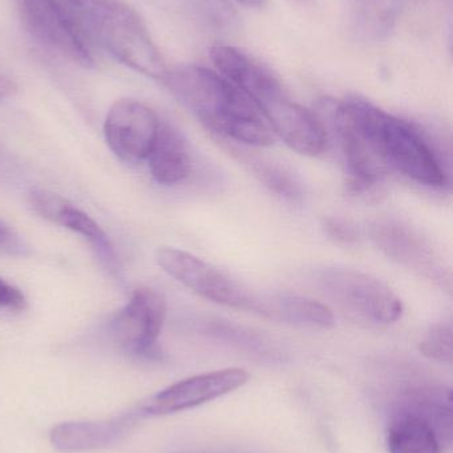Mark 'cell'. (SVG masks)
Here are the masks:
<instances>
[{"label":"cell","instance_id":"12","mask_svg":"<svg viewBox=\"0 0 453 453\" xmlns=\"http://www.w3.org/2000/svg\"><path fill=\"white\" fill-rule=\"evenodd\" d=\"M371 234L388 257L431 279H444L433 248L414 229L401 223L385 222L372 226Z\"/></svg>","mask_w":453,"mask_h":453},{"label":"cell","instance_id":"22","mask_svg":"<svg viewBox=\"0 0 453 453\" xmlns=\"http://www.w3.org/2000/svg\"><path fill=\"white\" fill-rule=\"evenodd\" d=\"M26 305V297L20 289L0 279V311H20Z\"/></svg>","mask_w":453,"mask_h":453},{"label":"cell","instance_id":"24","mask_svg":"<svg viewBox=\"0 0 453 453\" xmlns=\"http://www.w3.org/2000/svg\"><path fill=\"white\" fill-rule=\"evenodd\" d=\"M16 93H18L16 82L10 76L0 72V100L12 97Z\"/></svg>","mask_w":453,"mask_h":453},{"label":"cell","instance_id":"11","mask_svg":"<svg viewBox=\"0 0 453 453\" xmlns=\"http://www.w3.org/2000/svg\"><path fill=\"white\" fill-rule=\"evenodd\" d=\"M29 203L32 209L48 222L82 234L92 245L101 264L113 276L120 277L121 266H120L114 245L112 244L108 234L90 215L85 214L82 210L66 201L63 196L42 188H37L29 194Z\"/></svg>","mask_w":453,"mask_h":453},{"label":"cell","instance_id":"10","mask_svg":"<svg viewBox=\"0 0 453 453\" xmlns=\"http://www.w3.org/2000/svg\"><path fill=\"white\" fill-rule=\"evenodd\" d=\"M249 374L242 369L205 372L180 380L152 396L138 411L143 417H161L194 409L242 388Z\"/></svg>","mask_w":453,"mask_h":453},{"label":"cell","instance_id":"6","mask_svg":"<svg viewBox=\"0 0 453 453\" xmlns=\"http://www.w3.org/2000/svg\"><path fill=\"white\" fill-rule=\"evenodd\" d=\"M156 258L159 265L176 281L212 303L263 317L268 313L269 295L250 289L186 250L162 247L157 250Z\"/></svg>","mask_w":453,"mask_h":453},{"label":"cell","instance_id":"3","mask_svg":"<svg viewBox=\"0 0 453 453\" xmlns=\"http://www.w3.org/2000/svg\"><path fill=\"white\" fill-rule=\"evenodd\" d=\"M334 109L356 130L378 166L433 188L449 185V175L433 146L414 124L369 101L348 98Z\"/></svg>","mask_w":453,"mask_h":453},{"label":"cell","instance_id":"7","mask_svg":"<svg viewBox=\"0 0 453 453\" xmlns=\"http://www.w3.org/2000/svg\"><path fill=\"white\" fill-rule=\"evenodd\" d=\"M167 319V303L148 288L133 292L124 308L108 322L112 345L128 357L153 359L159 357V338Z\"/></svg>","mask_w":453,"mask_h":453},{"label":"cell","instance_id":"17","mask_svg":"<svg viewBox=\"0 0 453 453\" xmlns=\"http://www.w3.org/2000/svg\"><path fill=\"white\" fill-rule=\"evenodd\" d=\"M268 319L310 329H329L334 325L332 309L319 301L297 295H270Z\"/></svg>","mask_w":453,"mask_h":453},{"label":"cell","instance_id":"16","mask_svg":"<svg viewBox=\"0 0 453 453\" xmlns=\"http://www.w3.org/2000/svg\"><path fill=\"white\" fill-rule=\"evenodd\" d=\"M394 409L409 410L436 426L447 443L452 441V391L444 386H417L399 395Z\"/></svg>","mask_w":453,"mask_h":453},{"label":"cell","instance_id":"13","mask_svg":"<svg viewBox=\"0 0 453 453\" xmlns=\"http://www.w3.org/2000/svg\"><path fill=\"white\" fill-rule=\"evenodd\" d=\"M138 418H143L140 411L130 412L105 422L63 423L53 428L51 443L63 452L104 449L120 441Z\"/></svg>","mask_w":453,"mask_h":453},{"label":"cell","instance_id":"19","mask_svg":"<svg viewBox=\"0 0 453 453\" xmlns=\"http://www.w3.org/2000/svg\"><path fill=\"white\" fill-rule=\"evenodd\" d=\"M250 167L266 188L285 201L297 202L302 196L300 185L281 167L261 161H249Z\"/></svg>","mask_w":453,"mask_h":453},{"label":"cell","instance_id":"18","mask_svg":"<svg viewBox=\"0 0 453 453\" xmlns=\"http://www.w3.org/2000/svg\"><path fill=\"white\" fill-rule=\"evenodd\" d=\"M356 31L369 39H380L395 26L403 0H348Z\"/></svg>","mask_w":453,"mask_h":453},{"label":"cell","instance_id":"23","mask_svg":"<svg viewBox=\"0 0 453 453\" xmlns=\"http://www.w3.org/2000/svg\"><path fill=\"white\" fill-rule=\"evenodd\" d=\"M324 228L326 234H329L330 239L335 240V242L351 244V242H355L358 240L356 229L353 226L343 222V220L329 218V219L324 220Z\"/></svg>","mask_w":453,"mask_h":453},{"label":"cell","instance_id":"25","mask_svg":"<svg viewBox=\"0 0 453 453\" xmlns=\"http://www.w3.org/2000/svg\"><path fill=\"white\" fill-rule=\"evenodd\" d=\"M236 2L241 3V4L246 5V7L258 8L262 7L266 0H236Z\"/></svg>","mask_w":453,"mask_h":453},{"label":"cell","instance_id":"20","mask_svg":"<svg viewBox=\"0 0 453 453\" xmlns=\"http://www.w3.org/2000/svg\"><path fill=\"white\" fill-rule=\"evenodd\" d=\"M420 351L428 359L451 364L452 327L449 324H439L431 327L420 342Z\"/></svg>","mask_w":453,"mask_h":453},{"label":"cell","instance_id":"9","mask_svg":"<svg viewBox=\"0 0 453 453\" xmlns=\"http://www.w3.org/2000/svg\"><path fill=\"white\" fill-rule=\"evenodd\" d=\"M161 119L145 104L121 98L109 109L104 134L112 153L125 164H140L148 158L159 133Z\"/></svg>","mask_w":453,"mask_h":453},{"label":"cell","instance_id":"8","mask_svg":"<svg viewBox=\"0 0 453 453\" xmlns=\"http://www.w3.org/2000/svg\"><path fill=\"white\" fill-rule=\"evenodd\" d=\"M19 13L27 31L40 44L74 65H95L90 48L59 0H18Z\"/></svg>","mask_w":453,"mask_h":453},{"label":"cell","instance_id":"21","mask_svg":"<svg viewBox=\"0 0 453 453\" xmlns=\"http://www.w3.org/2000/svg\"><path fill=\"white\" fill-rule=\"evenodd\" d=\"M29 247L21 239L20 234L10 225L0 219V253L7 255L24 256L28 253Z\"/></svg>","mask_w":453,"mask_h":453},{"label":"cell","instance_id":"1","mask_svg":"<svg viewBox=\"0 0 453 453\" xmlns=\"http://www.w3.org/2000/svg\"><path fill=\"white\" fill-rule=\"evenodd\" d=\"M210 58L215 71L252 100L274 135L302 156L324 153L327 146L324 122L297 103L265 64L231 45H215L210 50Z\"/></svg>","mask_w":453,"mask_h":453},{"label":"cell","instance_id":"15","mask_svg":"<svg viewBox=\"0 0 453 453\" xmlns=\"http://www.w3.org/2000/svg\"><path fill=\"white\" fill-rule=\"evenodd\" d=\"M386 441L390 453H441L449 446L433 423L403 409L393 410Z\"/></svg>","mask_w":453,"mask_h":453},{"label":"cell","instance_id":"2","mask_svg":"<svg viewBox=\"0 0 453 453\" xmlns=\"http://www.w3.org/2000/svg\"><path fill=\"white\" fill-rule=\"evenodd\" d=\"M162 84L212 132L244 145H273V132L254 104L220 72L188 64L168 69Z\"/></svg>","mask_w":453,"mask_h":453},{"label":"cell","instance_id":"14","mask_svg":"<svg viewBox=\"0 0 453 453\" xmlns=\"http://www.w3.org/2000/svg\"><path fill=\"white\" fill-rule=\"evenodd\" d=\"M146 161L152 178L162 186L185 182L193 167L188 142L180 130L165 119L160 122L159 133Z\"/></svg>","mask_w":453,"mask_h":453},{"label":"cell","instance_id":"4","mask_svg":"<svg viewBox=\"0 0 453 453\" xmlns=\"http://www.w3.org/2000/svg\"><path fill=\"white\" fill-rule=\"evenodd\" d=\"M82 39L90 40L117 61L149 79L167 74L140 13L121 0H59Z\"/></svg>","mask_w":453,"mask_h":453},{"label":"cell","instance_id":"5","mask_svg":"<svg viewBox=\"0 0 453 453\" xmlns=\"http://www.w3.org/2000/svg\"><path fill=\"white\" fill-rule=\"evenodd\" d=\"M316 284L348 319L366 327H387L401 319L403 303L385 282L364 272L327 268Z\"/></svg>","mask_w":453,"mask_h":453}]
</instances>
